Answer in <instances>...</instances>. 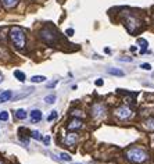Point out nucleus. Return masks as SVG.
I'll return each mask as SVG.
<instances>
[{
  "instance_id": "1",
  "label": "nucleus",
  "mask_w": 154,
  "mask_h": 164,
  "mask_svg": "<svg viewBox=\"0 0 154 164\" xmlns=\"http://www.w3.org/2000/svg\"><path fill=\"white\" fill-rule=\"evenodd\" d=\"M126 159L131 161V163H135V164H142L147 160V152L143 150L142 147H131L126 150Z\"/></svg>"
},
{
  "instance_id": "2",
  "label": "nucleus",
  "mask_w": 154,
  "mask_h": 164,
  "mask_svg": "<svg viewBox=\"0 0 154 164\" xmlns=\"http://www.w3.org/2000/svg\"><path fill=\"white\" fill-rule=\"evenodd\" d=\"M10 39L17 49L25 47V33L20 27H13L10 29Z\"/></svg>"
},
{
  "instance_id": "3",
  "label": "nucleus",
  "mask_w": 154,
  "mask_h": 164,
  "mask_svg": "<svg viewBox=\"0 0 154 164\" xmlns=\"http://www.w3.org/2000/svg\"><path fill=\"white\" fill-rule=\"evenodd\" d=\"M114 114H115L119 120H125V118H128V117L132 114V111H131V109H129L128 106H121V107H118V109L114 111Z\"/></svg>"
},
{
  "instance_id": "4",
  "label": "nucleus",
  "mask_w": 154,
  "mask_h": 164,
  "mask_svg": "<svg viewBox=\"0 0 154 164\" xmlns=\"http://www.w3.org/2000/svg\"><path fill=\"white\" fill-rule=\"evenodd\" d=\"M106 114V106L102 103H96L92 106V116L94 118H100Z\"/></svg>"
},
{
  "instance_id": "5",
  "label": "nucleus",
  "mask_w": 154,
  "mask_h": 164,
  "mask_svg": "<svg viewBox=\"0 0 154 164\" xmlns=\"http://www.w3.org/2000/svg\"><path fill=\"white\" fill-rule=\"evenodd\" d=\"M40 38L47 42V43H51L54 39H56V33H53L51 31H47V29H42L40 31Z\"/></svg>"
},
{
  "instance_id": "6",
  "label": "nucleus",
  "mask_w": 154,
  "mask_h": 164,
  "mask_svg": "<svg viewBox=\"0 0 154 164\" xmlns=\"http://www.w3.org/2000/svg\"><path fill=\"white\" fill-rule=\"evenodd\" d=\"M82 121H81V118H72L70 122H68V129L70 131H75V129H79V128H82Z\"/></svg>"
},
{
  "instance_id": "7",
  "label": "nucleus",
  "mask_w": 154,
  "mask_h": 164,
  "mask_svg": "<svg viewBox=\"0 0 154 164\" xmlns=\"http://www.w3.org/2000/svg\"><path fill=\"white\" fill-rule=\"evenodd\" d=\"M78 141V136L75 135V133H68L65 138H64V143L67 145V146H74L75 143Z\"/></svg>"
},
{
  "instance_id": "8",
  "label": "nucleus",
  "mask_w": 154,
  "mask_h": 164,
  "mask_svg": "<svg viewBox=\"0 0 154 164\" xmlns=\"http://www.w3.org/2000/svg\"><path fill=\"white\" fill-rule=\"evenodd\" d=\"M13 99V92L11 90H4L3 93H0V103H6Z\"/></svg>"
},
{
  "instance_id": "9",
  "label": "nucleus",
  "mask_w": 154,
  "mask_h": 164,
  "mask_svg": "<svg viewBox=\"0 0 154 164\" xmlns=\"http://www.w3.org/2000/svg\"><path fill=\"white\" fill-rule=\"evenodd\" d=\"M42 120V111L40 110H32L31 111V121L32 122H38Z\"/></svg>"
},
{
  "instance_id": "10",
  "label": "nucleus",
  "mask_w": 154,
  "mask_h": 164,
  "mask_svg": "<svg viewBox=\"0 0 154 164\" xmlns=\"http://www.w3.org/2000/svg\"><path fill=\"white\" fill-rule=\"evenodd\" d=\"M137 44L142 47V50H140V54H144V53H147V46H149V42L143 39V38H139L137 39Z\"/></svg>"
},
{
  "instance_id": "11",
  "label": "nucleus",
  "mask_w": 154,
  "mask_h": 164,
  "mask_svg": "<svg viewBox=\"0 0 154 164\" xmlns=\"http://www.w3.org/2000/svg\"><path fill=\"white\" fill-rule=\"evenodd\" d=\"M1 3L6 9H13L18 4V0H1Z\"/></svg>"
},
{
  "instance_id": "12",
  "label": "nucleus",
  "mask_w": 154,
  "mask_h": 164,
  "mask_svg": "<svg viewBox=\"0 0 154 164\" xmlns=\"http://www.w3.org/2000/svg\"><path fill=\"white\" fill-rule=\"evenodd\" d=\"M107 72L111 74V75H117V77H123L125 75V72L118 70V68H107Z\"/></svg>"
},
{
  "instance_id": "13",
  "label": "nucleus",
  "mask_w": 154,
  "mask_h": 164,
  "mask_svg": "<svg viewBox=\"0 0 154 164\" xmlns=\"http://www.w3.org/2000/svg\"><path fill=\"white\" fill-rule=\"evenodd\" d=\"M46 81V77L44 75H33L31 78V82L33 84H42V82H44Z\"/></svg>"
},
{
  "instance_id": "14",
  "label": "nucleus",
  "mask_w": 154,
  "mask_h": 164,
  "mask_svg": "<svg viewBox=\"0 0 154 164\" xmlns=\"http://www.w3.org/2000/svg\"><path fill=\"white\" fill-rule=\"evenodd\" d=\"M15 117H17L18 120H25V118H27V111L24 109H18L15 111Z\"/></svg>"
},
{
  "instance_id": "15",
  "label": "nucleus",
  "mask_w": 154,
  "mask_h": 164,
  "mask_svg": "<svg viewBox=\"0 0 154 164\" xmlns=\"http://www.w3.org/2000/svg\"><path fill=\"white\" fill-rule=\"evenodd\" d=\"M32 90H33V88H28V90H27V92H22V93H18V95H15L13 100H20L21 98H25V96H28L29 93H32Z\"/></svg>"
},
{
  "instance_id": "16",
  "label": "nucleus",
  "mask_w": 154,
  "mask_h": 164,
  "mask_svg": "<svg viewBox=\"0 0 154 164\" xmlns=\"http://www.w3.org/2000/svg\"><path fill=\"white\" fill-rule=\"evenodd\" d=\"M14 77L17 78L20 82H25V74H24L22 71H20V70H15V71H14Z\"/></svg>"
},
{
  "instance_id": "17",
  "label": "nucleus",
  "mask_w": 154,
  "mask_h": 164,
  "mask_svg": "<svg viewBox=\"0 0 154 164\" xmlns=\"http://www.w3.org/2000/svg\"><path fill=\"white\" fill-rule=\"evenodd\" d=\"M54 102H56V95H47L44 98V103L46 104H53Z\"/></svg>"
},
{
  "instance_id": "18",
  "label": "nucleus",
  "mask_w": 154,
  "mask_h": 164,
  "mask_svg": "<svg viewBox=\"0 0 154 164\" xmlns=\"http://www.w3.org/2000/svg\"><path fill=\"white\" fill-rule=\"evenodd\" d=\"M31 136L33 139H36V141H42V135L39 131H32L31 132Z\"/></svg>"
},
{
  "instance_id": "19",
  "label": "nucleus",
  "mask_w": 154,
  "mask_h": 164,
  "mask_svg": "<svg viewBox=\"0 0 154 164\" xmlns=\"http://www.w3.org/2000/svg\"><path fill=\"white\" fill-rule=\"evenodd\" d=\"M60 156H61L60 159H61V160H64V161H71V156H70L68 153H64V152H62Z\"/></svg>"
},
{
  "instance_id": "20",
  "label": "nucleus",
  "mask_w": 154,
  "mask_h": 164,
  "mask_svg": "<svg viewBox=\"0 0 154 164\" xmlns=\"http://www.w3.org/2000/svg\"><path fill=\"white\" fill-rule=\"evenodd\" d=\"M9 120V113L7 111H1L0 113V121H7Z\"/></svg>"
},
{
  "instance_id": "21",
  "label": "nucleus",
  "mask_w": 154,
  "mask_h": 164,
  "mask_svg": "<svg viewBox=\"0 0 154 164\" xmlns=\"http://www.w3.org/2000/svg\"><path fill=\"white\" fill-rule=\"evenodd\" d=\"M56 117H57V111H56V110H53V111H51V114L47 117V121H53Z\"/></svg>"
},
{
  "instance_id": "22",
  "label": "nucleus",
  "mask_w": 154,
  "mask_h": 164,
  "mask_svg": "<svg viewBox=\"0 0 154 164\" xmlns=\"http://www.w3.org/2000/svg\"><path fill=\"white\" fill-rule=\"evenodd\" d=\"M146 125H147V128H154V118H150V120L146 121Z\"/></svg>"
},
{
  "instance_id": "23",
  "label": "nucleus",
  "mask_w": 154,
  "mask_h": 164,
  "mask_svg": "<svg viewBox=\"0 0 154 164\" xmlns=\"http://www.w3.org/2000/svg\"><path fill=\"white\" fill-rule=\"evenodd\" d=\"M140 68H142V70H147V71H150V70H151V66H150L149 63H143V64L140 66Z\"/></svg>"
},
{
  "instance_id": "24",
  "label": "nucleus",
  "mask_w": 154,
  "mask_h": 164,
  "mask_svg": "<svg viewBox=\"0 0 154 164\" xmlns=\"http://www.w3.org/2000/svg\"><path fill=\"white\" fill-rule=\"evenodd\" d=\"M65 33H67L68 36H72V35H74V29H72V28H70V29H67V31H65Z\"/></svg>"
},
{
  "instance_id": "25",
  "label": "nucleus",
  "mask_w": 154,
  "mask_h": 164,
  "mask_svg": "<svg viewBox=\"0 0 154 164\" xmlns=\"http://www.w3.org/2000/svg\"><path fill=\"white\" fill-rule=\"evenodd\" d=\"M119 61H132V58L131 57H121Z\"/></svg>"
},
{
  "instance_id": "26",
  "label": "nucleus",
  "mask_w": 154,
  "mask_h": 164,
  "mask_svg": "<svg viewBox=\"0 0 154 164\" xmlns=\"http://www.w3.org/2000/svg\"><path fill=\"white\" fill-rule=\"evenodd\" d=\"M94 84H96V86H102V85H103V79H97Z\"/></svg>"
},
{
  "instance_id": "27",
  "label": "nucleus",
  "mask_w": 154,
  "mask_h": 164,
  "mask_svg": "<svg viewBox=\"0 0 154 164\" xmlns=\"http://www.w3.org/2000/svg\"><path fill=\"white\" fill-rule=\"evenodd\" d=\"M44 143H46V145L50 143V136H46V138H44Z\"/></svg>"
},
{
  "instance_id": "28",
  "label": "nucleus",
  "mask_w": 154,
  "mask_h": 164,
  "mask_svg": "<svg viewBox=\"0 0 154 164\" xmlns=\"http://www.w3.org/2000/svg\"><path fill=\"white\" fill-rule=\"evenodd\" d=\"M56 84H57V81H54V82H50V84H49V88L54 86V85H56Z\"/></svg>"
},
{
  "instance_id": "29",
  "label": "nucleus",
  "mask_w": 154,
  "mask_h": 164,
  "mask_svg": "<svg viewBox=\"0 0 154 164\" xmlns=\"http://www.w3.org/2000/svg\"><path fill=\"white\" fill-rule=\"evenodd\" d=\"M3 79H4V78H3V75H1V74H0V84H1V82H3Z\"/></svg>"
},
{
  "instance_id": "30",
  "label": "nucleus",
  "mask_w": 154,
  "mask_h": 164,
  "mask_svg": "<svg viewBox=\"0 0 154 164\" xmlns=\"http://www.w3.org/2000/svg\"><path fill=\"white\" fill-rule=\"evenodd\" d=\"M0 164H3V161H1V160H0Z\"/></svg>"
}]
</instances>
